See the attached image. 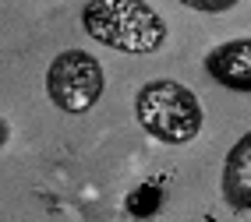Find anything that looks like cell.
<instances>
[{
  "label": "cell",
  "instance_id": "obj_5",
  "mask_svg": "<svg viewBox=\"0 0 251 222\" xmlns=\"http://www.w3.org/2000/svg\"><path fill=\"white\" fill-rule=\"evenodd\" d=\"M220 194L226 208L251 212V131H244L226 152L223 173H220Z\"/></svg>",
  "mask_w": 251,
  "mask_h": 222
},
{
  "label": "cell",
  "instance_id": "obj_6",
  "mask_svg": "<svg viewBox=\"0 0 251 222\" xmlns=\"http://www.w3.org/2000/svg\"><path fill=\"white\" fill-rule=\"evenodd\" d=\"M188 11H202V14H223V11H233L241 0H177Z\"/></svg>",
  "mask_w": 251,
  "mask_h": 222
},
{
  "label": "cell",
  "instance_id": "obj_1",
  "mask_svg": "<svg viewBox=\"0 0 251 222\" xmlns=\"http://www.w3.org/2000/svg\"><path fill=\"white\" fill-rule=\"evenodd\" d=\"M81 32L92 43L127 57L159 53L170 36L163 14L149 0H85Z\"/></svg>",
  "mask_w": 251,
  "mask_h": 222
},
{
  "label": "cell",
  "instance_id": "obj_3",
  "mask_svg": "<svg viewBox=\"0 0 251 222\" xmlns=\"http://www.w3.org/2000/svg\"><path fill=\"white\" fill-rule=\"evenodd\" d=\"M106 92V71L89 49H60L46 67V95L64 116L89 113Z\"/></svg>",
  "mask_w": 251,
  "mask_h": 222
},
{
  "label": "cell",
  "instance_id": "obj_4",
  "mask_svg": "<svg viewBox=\"0 0 251 222\" xmlns=\"http://www.w3.org/2000/svg\"><path fill=\"white\" fill-rule=\"evenodd\" d=\"M205 74L226 92H248L251 95V36L226 39L205 53Z\"/></svg>",
  "mask_w": 251,
  "mask_h": 222
},
{
  "label": "cell",
  "instance_id": "obj_2",
  "mask_svg": "<svg viewBox=\"0 0 251 222\" xmlns=\"http://www.w3.org/2000/svg\"><path fill=\"white\" fill-rule=\"evenodd\" d=\"M135 120L159 145H191L205 127V106L188 85L152 78L135 95Z\"/></svg>",
  "mask_w": 251,
  "mask_h": 222
}]
</instances>
